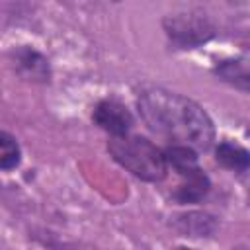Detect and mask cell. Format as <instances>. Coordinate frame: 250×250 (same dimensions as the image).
I'll list each match as a JSON object with an SVG mask.
<instances>
[{"label": "cell", "instance_id": "cell-1", "mask_svg": "<svg viewBox=\"0 0 250 250\" xmlns=\"http://www.w3.org/2000/svg\"><path fill=\"white\" fill-rule=\"evenodd\" d=\"M137 107L146 127L174 145L207 150L215 141V123L209 113L191 98L166 90L145 88L137 98Z\"/></svg>", "mask_w": 250, "mask_h": 250}, {"label": "cell", "instance_id": "cell-2", "mask_svg": "<svg viewBox=\"0 0 250 250\" xmlns=\"http://www.w3.org/2000/svg\"><path fill=\"white\" fill-rule=\"evenodd\" d=\"M111 158L143 182H162L168 172L164 150L139 135L111 137L107 143Z\"/></svg>", "mask_w": 250, "mask_h": 250}, {"label": "cell", "instance_id": "cell-3", "mask_svg": "<svg viewBox=\"0 0 250 250\" xmlns=\"http://www.w3.org/2000/svg\"><path fill=\"white\" fill-rule=\"evenodd\" d=\"M164 156H166L168 166H172L182 178V184L174 191V199L182 205L201 201L211 189V180L199 168L197 152L191 146L172 145L164 150Z\"/></svg>", "mask_w": 250, "mask_h": 250}, {"label": "cell", "instance_id": "cell-4", "mask_svg": "<svg viewBox=\"0 0 250 250\" xmlns=\"http://www.w3.org/2000/svg\"><path fill=\"white\" fill-rule=\"evenodd\" d=\"M162 27L170 43L178 49H193L207 43L215 35V23L201 10H188L166 16Z\"/></svg>", "mask_w": 250, "mask_h": 250}, {"label": "cell", "instance_id": "cell-5", "mask_svg": "<svg viewBox=\"0 0 250 250\" xmlns=\"http://www.w3.org/2000/svg\"><path fill=\"white\" fill-rule=\"evenodd\" d=\"M94 121L111 137H123L133 127L131 111L117 100H102L94 109Z\"/></svg>", "mask_w": 250, "mask_h": 250}, {"label": "cell", "instance_id": "cell-6", "mask_svg": "<svg viewBox=\"0 0 250 250\" xmlns=\"http://www.w3.org/2000/svg\"><path fill=\"white\" fill-rule=\"evenodd\" d=\"M12 61H14V68L20 76H23L25 80L31 82H49L51 80V66L49 61L43 53L35 51L33 47H18L12 51Z\"/></svg>", "mask_w": 250, "mask_h": 250}, {"label": "cell", "instance_id": "cell-7", "mask_svg": "<svg viewBox=\"0 0 250 250\" xmlns=\"http://www.w3.org/2000/svg\"><path fill=\"white\" fill-rule=\"evenodd\" d=\"M213 72L221 82H225L236 90L250 92V53L230 57V59L217 62Z\"/></svg>", "mask_w": 250, "mask_h": 250}, {"label": "cell", "instance_id": "cell-8", "mask_svg": "<svg viewBox=\"0 0 250 250\" xmlns=\"http://www.w3.org/2000/svg\"><path fill=\"white\" fill-rule=\"evenodd\" d=\"M215 158L223 168H227L230 172L242 174V172L250 170V150L238 143L221 141L215 148Z\"/></svg>", "mask_w": 250, "mask_h": 250}, {"label": "cell", "instance_id": "cell-9", "mask_svg": "<svg viewBox=\"0 0 250 250\" xmlns=\"http://www.w3.org/2000/svg\"><path fill=\"white\" fill-rule=\"evenodd\" d=\"M176 229L186 236H207L217 229V221L209 213L191 211L176 219Z\"/></svg>", "mask_w": 250, "mask_h": 250}, {"label": "cell", "instance_id": "cell-10", "mask_svg": "<svg viewBox=\"0 0 250 250\" xmlns=\"http://www.w3.org/2000/svg\"><path fill=\"white\" fill-rule=\"evenodd\" d=\"M20 162H21V148L16 137H12L8 131H2L0 133V168L4 172H10L16 166H20Z\"/></svg>", "mask_w": 250, "mask_h": 250}, {"label": "cell", "instance_id": "cell-11", "mask_svg": "<svg viewBox=\"0 0 250 250\" xmlns=\"http://www.w3.org/2000/svg\"><path fill=\"white\" fill-rule=\"evenodd\" d=\"M232 250H250V246H236V248H232Z\"/></svg>", "mask_w": 250, "mask_h": 250}, {"label": "cell", "instance_id": "cell-12", "mask_svg": "<svg viewBox=\"0 0 250 250\" xmlns=\"http://www.w3.org/2000/svg\"><path fill=\"white\" fill-rule=\"evenodd\" d=\"M174 250H193V248H188V246H178V248H174Z\"/></svg>", "mask_w": 250, "mask_h": 250}]
</instances>
